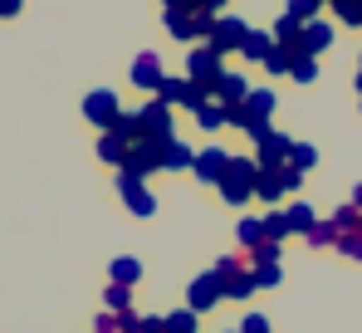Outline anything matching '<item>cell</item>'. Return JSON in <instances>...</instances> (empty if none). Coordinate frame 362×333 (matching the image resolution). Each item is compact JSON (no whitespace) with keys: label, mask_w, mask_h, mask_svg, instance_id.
Instances as JSON below:
<instances>
[{"label":"cell","mask_w":362,"mask_h":333,"mask_svg":"<svg viewBox=\"0 0 362 333\" xmlns=\"http://www.w3.org/2000/svg\"><path fill=\"white\" fill-rule=\"evenodd\" d=\"M274 108H279L274 89H250V98H245L240 108H226V128H240V132H250V137L259 142V137L274 128V123H269Z\"/></svg>","instance_id":"cell-1"},{"label":"cell","mask_w":362,"mask_h":333,"mask_svg":"<svg viewBox=\"0 0 362 333\" xmlns=\"http://www.w3.org/2000/svg\"><path fill=\"white\" fill-rule=\"evenodd\" d=\"M255 181H259V162L255 157H230L226 176H221V201L226 206H240L255 196Z\"/></svg>","instance_id":"cell-2"},{"label":"cell","mask_w":362,"mask_h":333,"mask_svg":"<svg viewBox=\"0 0 362 333\" xmlns=\"http://www.w3.org/2000/svg\"><path fill=\"white\" fill-rule=\"evenodd\" d=\"M186 74H191V84H196V89H206V94H211V89H216V79L226 74V59L216 55L211 45H191V50H186Z\"/></svg>","instance_id":"cell-3"},{"label":"cell","mask_w":362,"mask_h":333,"mask_svg":"<svg viewBox=\"0 0 362 333\" xmlns=\"http://www.w3.org/2000/svg\"><path fill=\"white\" fill-rule=\"evenodd\" d=\"M289 152H294V137L279 132V128H269V132L255 142V162H259V171H279V166H289Z\"/></svg>","instance_id":"cell-4"},{"label":"cell","mask_w":362,"mask_h":333,"mask_svg":"<svg viewBox=\"0 0 362 333\" xmlns=\"http://www.w3.org/2000/svg\"><path fill=\"white\" fill-rule=\"evenodd\" d=\"M303 176L294 166H279V171H259V181H255V196L259 201H269V211H274V201H284L289 191H299Z\"/></svg>","instance_id":"cell-5"},{"label":"cell","mask_w":362,"mask_h":333,"mask_svg":"<svg viewBox=\"0 0 362 333\" xmlns=\"http://www.w3.org/2000/svg\"><path fill=\"white\" fill-rule=\"evenodd\" d=\"M83 118H88L93 128H103V132H113V128H118V118H122V103H118V94H113V89H93V94L83 98Z\"/></svg>","instance_id":"cell-6"},{"label":"cell","mask_w":362,"mask_h":333,"mask_svg":"<svg viewBox=\"0 0 362 333\" xmlns=\"http://www.w3.org/2000/svg\"><path fill=\"white\" fill-rule=\"evenodd\" d=\"M186 304H191V314H211V309H221V304H226V289H221L216 270H201V275L191 279Z\"/></svg>","instance_id":"cell-7"},{"label":"cell","mask_w":362,"mask_h":333,"mask_svg":"<svg viewBox=\"0 0 362 333\" xmlns=\"http://www.w3.org/2000/svg\"><path fill=\"white\" fill-rule=\"evenodd\" d=\"M162 162H167V142H132V152H127L122 171L137 176V181H147L152 171H162Z\"/></svg>","instance_id":"cell-8"},{"label":"cell","mask_w":362,"mask_h":333,"mask_svg":"<svg viewBox=\"0 0 362 333\" xmlns=\"http://www.w3.org/2000/svg\"><path fill=\"white\" fill-rule=\"evenodd\" d=\"M137 128H142V142H172V108L167 103H142L137 108Z\"/></svg>","instance_id":"cell-9"},{"label":"cell","mask_w":362,"mask_h":333,"mask_svg":"<svg viewBox=\"0 0 362 333\" xmlns=\"http://www.w3.org/2000/svg\"><path fill=\"white\" fill-rule=\"evenodd\" d=\"M245 35H250V25H245L240 15H221V20H216V30H211V40H206V45H211V50H216V55L226 59V55H230V50H240V45H245Z\"/></svg>","instance_id":"cell-10"},{"label":"cell","mask_w":362,"mask_h":333,"mask_svg":"<svg viewBox=\"0 0 362 333\" xmlns=\"http://www.w3.org/2000/svg\"><path fill=\"white\" fill-rule=\"evenodd\" d=\"M118 191H122V201H127V211L132 216H157V196L147 191V181H137V176H127V171H118Z\"/></svg>","instance_id":"cell-11"},{"label":"cell","mask_w":362,"mask_h":333,"mask_svg":"<svg viewBox=\"0 0 362 333\" xmlns=\"http://www.w3.org/2000/svg\"><path fill=\"white\" fill-rule=\"evenodd\" d=\"M230 157L235 152H226V147H201L196 152V162H191V171H196V181H211V186H221V176H226V166H230Z\"/></svg>","instance_id":"cell-12"},{"label":"cell","mask_w":362,"mask_h":333,"mask_svg":"<svg viewBox=\"0 0 362 333\" xmlns=\"http://www.w3.org/2000/svg\"><path fill=\"white\" fill-rule=\"evenodd\" d=\"M162 79H167V74H162V59L152 55V50H142V55L132 59V84H137V89L157 94V89H162Z\"/></svg>","instance_id":"cell-13"},{"label":"cell","mask_w":362,"mask_h":333,"mask_svg":"<svg viewBox=\"0 0 362 333\" xmlns=\"http://www.w3.org/2000/svg\"><path fill=\"white\" fill-rule=\"evenodd\" d=\"M211 98H216L221 108H240L245 98H250V84H245V74H221V79H216V89H211Z\"/></svg>","instance_id":"cell-14"},{"label":"cell","mask_w":362,"mask_h":333,"mask_svg":"<svg viewBox=\"0 0 362 333\" xmlns=\"http://www.w3.org/2000/svg\"><path fill=\"white\" fill-rule=\"evenodd\" d=\"M328 45H333V25H323V20L303 25V55H308V59H318Z\"/></svg>","instance_id":"cell-15"},{"label":"cell","mask_w":362,"mask_h":333,"mask_svg":"<svg viewBox=\"0 0 362 333\" xmlns=\"http://www.w3.org/2000/svg\"><path fill=\"white\" fill-rule=\"evenodd\" d=\"M127 152H132V142H127V137H118V132H103V137H98V157H103L108 166H118V171H122Z\"/></svg>","instance_id":"cell-16"},{"label":"cell","mask_w":362,"mask_h":333,"mask_svg":"<svg viewBox=\"0 0 362 333\" xmlns=\"http://www.w3.org/2000/svg\"><path fill=\"white\" fill-rule=\"evenodd\" d=\"M240 55L255 59V64H264V59L274 55V35H269V30H250V35H245V45H240Z\"/></svg>","instance_id":"cell-17"},{"label":"cell","mask_w":362,"mask_h":333,"mask_svg":"<svg viewBox=\"0 0 362 333\" xmlns=\"http://www.w3.org/2000/svg\"><path fill=\"white\" fill-rule=\"evenodd\" d=\"M284 216H289V235H308V230L318 225V216H313V206H308V201H289V206H284Z\"/></svg>","instance_id":"cell-18"},{"label":"cell","mask_w":362,"mask_h":333,"mask_svg":"<svg viewBox=\"0 0 362 333\" xmlns=\"http://www.w3.org/2000/svg\"><path fill=\"white\" fill-rule=\"evenodd\" d=\"M186 94H191V79H177V74H167V79H162V89H157V103L177 108V103H186Z\"/></svg>","instance_id":"cell-19"},{"label":"cell","mask_w":362,"mask_h":333,"mask_svg":"<svg viewBox=\"0 0 362 333\" xmlns=\"http://www.w3.org/2000/svg\"><path fill=\"white\" fill-rule=\"evenodd\" d=\"M191 162H196V152L172 137V142H167V162H162V171H191Z\"/></svg>","instance_id":"cell-20"},{"label":"cell","mask_w":362,"mask_h":333,"mask_svg":"<svg viewBox=\"0 0 362 333\" xmlns=\"http://www.w3.org/2000/svg\"><path fill=\"white\" fill-rule=\"evenodd\" d=\"M108 270H113V284H122V289H132V284L142 279V265H137L132 255H118V260H113Z\"/></svg>","instance_id":"cell-21"},{"label":"cell","mask_w":362,"mask_h":333,"mask_svg":"<svg viewBox=\"0 0 362 333\" xmlns=\"http://www.w3.org/2000/svg\"><path fill=\"white\" fill-rule=\"evenodd\" d=\"M259 225H264V240H269V245H284V240H289V216H284V211L259 216Z\"/></svg>","instance_id":"cell-22"},{"label":"cell","mask_w":362,"mask_h":333,"mask_svg":"<svg viewBox=\"0 0 362 333\" xmlns=\"http://www.w3.org/2000/svg\"><path fill=\"white\" fill-rule=\"evenodd\" d=\"M103 304H108V314H132V289L108 284V289H103Z\"/></svg>","instance_id":"cell-23"},{"label":"cell","mask_w":362,"mask_h":333,"mask_svg":"<svg viewBox=\"0 0 362 333\" xmlns=\"http://www.w3.org/2000/svg\"><path fill=\"white\" fill-rule=\"evenodd\" d=\"M240 245H245V255L264 245V225H259V216H245L240 221Z\"/></svg>","instance_id":"cell-24"},{"label":"cell","mask_w":362,"mask_h":333,"mask_svg":"<svg viewBox=\"0 0 362 333\" xmlns=\"http://www.w3.org/2000/svg\"><path fill=\"white\" fill-rule=\"evenodd\" d=\"M303 240H308L313 250H328V245H338V225H333V221H318L308 235H303Z\"/></svg>","instance_id":"cell-25"},{"label":"cell","mask_w":362,"mask_h":333,"mask_svg":"<svg viewBox=\"0 0 362 333\" xmlns=\"http://www.w3.org/2000/svg\"><path fill=\"white\" fill-rule=\"evenodd\" d=\"M250 270H279V245H259V250H250Z\"/></svg>","instance_id":"cell-26"},{"label":"cell","mask_w":362,"mask_h":333,"mask_svg":"<svg viewBox=\"0 0 362 333\" xmlns=\"http://www.w3.org/2000/svg\"><path fill=\"white\" fill-rule=\"evenodd\" d=\"M318 162V147H313V142H294V152H289V166H294V171H308V166Z\"/></svg>","instance_id":"cell-27"},{"label":"cell","mask_w":362,"mask_h":333,"mask_svg":"<svg viewBox=\"0 0 362 333\" xmlns=\"http://www.w3.org/2000/svg\"><path fill=\"white\" fill-rule=\"evenodd\" d=\"M162 333H196V314H191V309L167 314V319H162Z\"/></svg>","instance_id":"cell-28"},{"label":"cell","mask_w":362,"mask_h":333,"mask_svg":"<svg viewBox=\"0 0 362 333\" xmlns=\"http://www.w3.org/2000/svg\"><path fill=\"white\" fill-rule=\"evenodd\" d=\"M284 15H289L294 25H313V20H318V0H294V5H284Z\"/></svg>","instance_id":"cell-29"},{"label":"cell","mask_w":362,"mask_h":333,"mask_svg":"<svg viewBox=\"0 0 362 333\" xmlns=\"http://www.w3.org/2000/svg\"><path fill=\"white\" fill-rule=\"evenodd\" d=\"M196 123H201L206 132H221V128H226V108H221V103H206V108L196 113Z\"/></svg>","instance_id":"cell-30"},{"label":"cell","mask_w":362,"mask_h":333,"mask_svg":"<svg viewBox=\"0 0 362 333\" xmlns=\"http://www.w3.org/2000/svg\"><path fill=\"white\" fill-rule=\"evenodd\" d=\"M289 79H294V84H313V79H318V59H299V64L289 69Z\"/></svg>","instance_id":"cell-31"},{"label":"cell","mask_w":362,"mask_h":333,"mask_svg":"<svg viewBox=\"0 0 362 333\" xmlns=\"http://www.w3.org/2000/svg\"><path fill=\"white\" fill-rule=\"evenodd\" d=\"M338 255H348V260H362V230L358 235H338V245H333Z\"/></svg>","instance_id":"cell-32"},{"label":"cell","mask_w":362,"mask_h":333,"mask_svg":"<svg viewBox=\"0 0 362 333\" xmlns=\"http://www.w3.org/2000/svg\"><path fill=\"white\" fill-rule=\"evenodd\" d=\"M338 20L343 25H362V0H343L338 5Z\"/></svg>","instance_id":"cell-33"},{"label":"cell","mask_w":362,"mask_h":333,"mask_svg":"<svg viewBox=\"0 0 362 333\" xmlns=\"http://www.w3.org/2000/svg\"><path fill=\"white\" fill-rule=\"evenodd\" d=\"M250 275H255V289H274L284 279V270H250Z\"/></svg>","instance_id":"cell-34"},{"label":"cell","mask_w":362,"mask_h":333,"mask_svg":"<svg viewBox=\"0 0 362 333\" xmlns=\"http://www.w3.org/2000/svg\"><path fill=\"white\" fill-rule=\"evenodd\" d=\"M240 333H269V319H264V314H245Z\"/></svg>","instance_id":"cell-35"},{"label":"cell","mask_w":362,"mask_h":333,"mask_svg":"<svg viewBox=\"0 0 362 333\" xmlns=\"http://www.w3.org/2000/svg\"><path fill=\"white\" fill-rule=\"evenodd\" d=\"M264 69H269V74H289L294 64H289V59H284V55H279V50H274V55L264 59Z\"/></svg>","instance_id":"cell-36"},{"label":"cell","mask_w":362,"mask_h":333,"mask_svg":"<svg viewBox=\"0 0 362 333\" xmlns=\"http://www.w3.org/2000/svg\"><path fill=\"white\" fill-rule=\"evenodd\" d=\"M93 333H122L118 314H103V319H98V324H93Z\"/></svg>","instance_id":"cell-37"},{"label":"cell","mask_w":362,"mask_h":333,"mask_svg":"<svg viewBox=\"0 0 362 333\" xmlns=\"http://www.w3.org/2000/svg\"><path fill=\"white\" fill-rule=\"evenodd\" d=\"M353 206H358V211H362V181H358V186H353Z\"/></svg>","instance_id":"cell-38"},{"label":"cell","mask_w":362,"mask_h":333,"mask_svg":"<svg viewBox=\"0 0 362 333\" xmlns=\"http://www.w3.org/2000/svg\"><path fill=\"white\" fill-rule=\"evenodd\" d=\"M127 333H142V329H127Z\"/></svg>","instance_id":"cell-39"},{"label":"cell","mask_w":362,"mask_h":333,"mask_svg":"<svg viewBox=\"0 0 362 333\" xmlns=\"http://www.w3.org/2000/svg\"><path fill=\"white\" fill-rule=\"evenodd\" d=\"M230 333H240V329H230Z\"/></svg>","instance_id":"cell-40"}]
</instances>
